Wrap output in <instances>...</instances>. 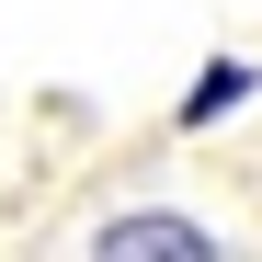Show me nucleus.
<instances>
[{"label": "nucleus", "instance_id": "2", "mask_svg": "<svg viewBox=\"0 0 262 262\" xmlns=\"http://www.w3.org/2000/svg\"><path fill=\"white\" fill-rule=\"evenodd\" d=\"M239 92H251V69H228V57H216V69L194 80V92H183V125H216V114H228Z\"/></svg>", "mask_w": 262, "mask_h": 262}, {"label": "nucleus", "instance_id": "1", "mask_svg": "<svg viewBox=\"0 0 262 262\" xmlns=\"http://www.w3.org/2000/svg\"><path fill=\"white\" fill-rule=\"evenodd\" d=\"M92 251H148V262H171V251H216V228H194V216H103L92 228Z\"/></svg>", "mask_w": 262, "mask_h": 262}]
</instances>
